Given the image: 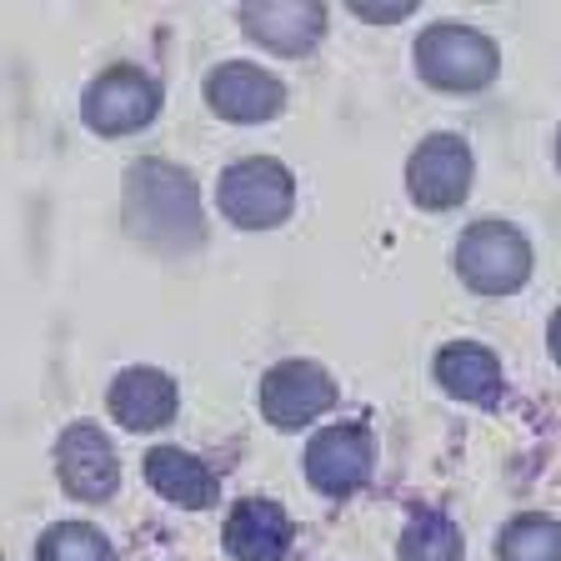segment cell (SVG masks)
Returning <instances> with one entry per match:
<instances>
[{"label":"cell","instance_id":"2","mask_svg":"<svg viewBox=\"0 0 561 561\" xmlns=\"http://www.w3.org/2000/svg\"><path fill=\"white\" fill-rule=\"evenodd\" d=\"M496 66H502L496 41L477 25L436 21L416 35V70L436 91H481L496 81Z\"/></svg>","mask_w":561,"mask_h":561},{"label":"cell","instance_id":"5","mask_svg":"<svg viewBox=\"0 0 561 561\" xmlns=\"http://www.w3.org/2000/svg\"><path fill=\"white\" fill-rule=\"evenodd\" d=\"M161 111V85L136 66H111L85 85L81 116L95 136H136Z\"/></svg>","mask_w":561,"mask_h":561},{"label":"cell","instance_id":"8","mask_svg":"<svg viewBox=\"0 0 561 561\" xmlns=\"http://www.w3.org/2000/svg\"><path fill=\"white\" fill-rule=\"evenodd\" d=\"M56 477L76 502H111L121 486V461L95 421H76L56 436Z\"/></svg>","mask_w":561,"mask_h":561},{"label":"cell","instance_id":"18","mask_svg":"<svg viewBox=\"0 0 561 561\" xmlns=\"http://www.w3.org/2000/svg\"><path fill=\"white\" fill-rule=\"evenodd\" d=\"M35 561H116V551H111V541H105L95 526L60 522V526H50L46 537H41Z\"/></svg>","mask_w":561,"mask_h":561},{"label":"cell","instance_id":"6","mask_svg":"<svg viewBox=\"0 0 561 561\" xmlns=\"http://www.w3.org/2000/svg\"><path fill=\"white\" fill-rule=\"evenodd\" d=\"M477 161H471V146L451 130H436L411 151L407 161V191L421 210H451L467 201Z\"/></svg>","mask_w":561,"mask_h":561},{"label":"cell","instance_id":"7","mask_svg":"<svg viewBox=\"0 0 561 561\" xmlns=\"http://www.w3.org/2000/svg\"><path fill=\"white\" fill-rule=\"evenodd\" d=\"M306 481L327 496H351L356 486H366L376 467V442L362 421H336L327 432H316L306 442Z\"/></svg>","mask_w":561,"mask_h":561},{"label":"cell","instance_id":"15","mask_svg":"<svg viewBox=\"0 0 561 561\" xmlns=\"http://www.w3.org/2000/svg\"><path fill=\"white\" fill-rule=\"evenodd\" d=\"M146 481L156 486V496L186 506V512H201V506H210L221 496L216 471L206 461H196L191 451H181V446H151L146 451Z\"/></svg>","mask_w":561,"mask_h":561},{"label":"cell","instance_id":"21","mask_svg":"<svg viewBox=\"0 0 561 561\" xmlns=\"http://www.w3.org/2000/svg\"><path fill=\"white\" fill-rule=\"evenodd\" d=\"M557 161H561V136H557Z\"/></svg>","mask_w":561,"mask_h":561},{"label":"cell","instance_id":"20","mask_svg":"<svg viewBox=\"0 0 561 561\" xmlns=\"http://www.w3.org/2000/svg\"><path fill=\"white\" fill-rule=\"evenodd\" d=\"M547 351H551V362L561 366V311L551 316V327H547Z\"/></svg>","mask_w":561,"mask_h":561},{"label":"cell","instance_id":"3","mask_svg":"<svg viewBox=\"0 0 561 561\" xmlns=\"http://www.w3.org/2000/svg\"><path fill=\"white\" fill-rule=\"evenodd\" d=\"M216 206L231 226L241 231H271L291 216L296 206V175L271 156H245V161L226 165L216 181Z\"/></svg>","mask_w":561,"mask_h":561},{"label":"cell","instance_id":"14","mask_svg":"<svg viewBox=\"0 0 561 561\" xmlns=\"http://www.w3.org/2000/svg\"><path fill=\"white\" fill-rule=\"evenodd\" d=\"M436 381L467 407H496L506 397L502 362L481 341H451V346L436 351Z\"/></svg>","mask_w":561,"mask_h":561},{"label":"cell","instance_id":"10","mask_svg":"<svg viewBox=\"0 0 561 561\" xmlns=\"http://www.w3.org/2000/svg\"><path fill=\"white\" fill-rule=\"evenodd\" d=\"M206 105L236 126H261L286 111V85L251 60H226L206 76Z\"/></svg>","mask_w":561,"mask_h":561},{"label":"cell","instance_id":"13","mask_svg":"<svg viewBox=\"0 0 561 561\" xmlns=\"http://www.w3.org/2000/svg\"><path fill=\"white\" fill-rule=\"evenodd\" d=\"M291 516L286 506L266 502V496H245V502L231 506L221 526V547L231 551L236 561H280L291 551Z\"/></svg>","mask_w":561,"mask_h":561},{"label":"cell","instance_id":"12","mask_svg":"<svg viewBox=\"0 0 561 561\" xmlns=\"http://www.w3.org/2000/svg\"><path fill=\"white\" fill-rule=\"evenodd\" d=\"M105 407H111V416H116L126 432H161L165 421H175V411H181V391H175V381L165 371H156V366H130V371H121L116 381H111Z\"/></svg>","mask_w":561,"mask_h":561},{"label":"cell","instance_id":"19","mask_svg":"<svg viewBox=\"0 0 561 561\" xmlns=\"http://www.w3.org/2000/svg\"><path fill=\"white\" fill-rule=\"evenodd\" d=\"M351 11L362 15V21H376V25H391V21H407L416 5L411 0H356Z\"/></svg>","mask_w":561,"mask_h":561},{"label":"cell","instance_id":"11","mask_svg":"<svg viewBox=\"0 0 561 561\" xmlns=\"http://www.w3.org/2000/svg\"><path fill=\"white\" fill-rule=\"evenodd\" d=\"M241 31L271 56H311L327 35V5L316 0H256L241 5Z\"/></svg>","mask_w":561,"mask_h":561},{"label":"cell","instance_id":"1","mask_svg":"<svg viewBox=\"0 0 561 561\" xmlns=\"http://www.w3.org/2000/svg\"><path fill=\"white\" fill-rule=\"evenodd\" d=\"M126 226L156 245H191L201 236V210H196V181L171 161H146L130 165L126 175Z\"/></svg>","mask_w":561,"mask_h":561},{"label":"cell","instance_id":"17","mask_svg":"<svg viewBox=\"0 0 561 561\" xmlns=\"http://www.w3.org/2000/svg\"><path fill=\"white\" fill-rule=\"evenodd\" d=\"M496 561H561V522L541 512L512 516L496 541Z\"/></svg>","mask_w":561,"mask_h":561},{"label":"cell","instance_id":"4","mask_svg":"<svg viewBox=\"0 0 561 561\" xmlns=\"http://www.w3.org/2000/svg\"><path fill=\"white\" fill-rule=\"evenodd\" d=\"M456 276L477 296H512L531 276V241L512 221H471L456 241Z\"/></svg>","mask_w":561,"mask_h":561},{"label":"cell","instance_id":"9","mask_svg":"<svg viewBox=\"0 0 561 561\" xmlns=\"http://www.w3.org/2000/svg\"><path fill=\"white\" fill-rule=\"evenodd\" d=\"M336 401V381L316 362H280L261 376V411L276 432H301Z\"/></svg>","mask_w":561,"mask_h":561},{"label":"cell","instance_id":"16","mask_svg":"<svg viewBox=\"0 0 561 561\" xmlns=\"http://www.w3.org/2000/svg\"><path fill=\"white\" fill-rule=\"evenodd\" d=\"M401 561H461L467 547H461V531L446 512H432V506H416L407 516V531H401Z\"/></svg>","mask_w":561,"mask_h":561}]
</instances>
